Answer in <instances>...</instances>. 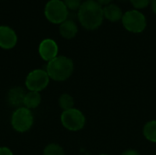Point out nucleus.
Masks as SVG:
<instances>
[{
  "instance_id": "obj_1",
  "label": "nucleus",
  "mask_w": 156,
  "mask_h": 155,
  "mask_svg": "<svg viewBox=\"0 0 156 155\" xmlns=\"http://www.w3.org/2000/svg\"><path fill=\"white\" fill-rule=\"evenodd\" d=\"M78 18L84 28L94 30L102 24L104 18L103 7L95 0H86L79 9Z\"/></svg>"
},
{
  "instance_id": "obj_2",
  "label": "nucleus",
  "mask_w": 156,
  "mask_h": 155,
  "mask_svg": "<svg viewBox=\"0 0 156 155\" xmlns=\"http://www.w3.org/2000/svg\"><path fill=\"white\" fill-rule=\"evenodd\" d=\"M46 71L50 79L55 81L67 80L74 71V63L71 58L58 56L47 64Z\"/></svg>"
},
{
  "instance_id": "obj_3",
  "label": "nucleus",
  "mask_w": 156,
  "mask_h": 155,
  "mask_svg": "<svg viewBox=\"0 0 156 155\" xmlns=\"http://www.w3.org/2000/svg\"><path fill=\"white\" fill-rule=\"evenodd\" d=\"M34 123V115L32 111L25 107L17 108L11 116L12 128L20 133L28 132Z\"/></svg>"
},
{
  "instance_id": "obj_4",
  "label": "nucleus",
  "mask_w": 156,
  "mask_h": 155,
  "mask_svg": "<svg viewBox=\"0 0 156 155\" xmlns=\"http://www.w3.org/2000/svg\"><path fill=\"white\" fill-rule=\"evenodd\" d=\"M60 122L63 127L70 132H78L83 129L86 123L84 114L78 109H71L62 111L60 115Z\"/></svg>"
},
{
  "instance_id": "obj_5",
  "label": "nucleus",
  "mask_w": 156,
  "mask_h": 155,
  "mask_svg": "<svg viewBox=\"0 0 156 155\" xmlns=\"http://www.w3.org/2000/svg\"><path fill=\"white\" fill-rule=\"evenodd\" d=\"M45 16L53 24H61L67 20L68 8L61 0H49L45 6Z\"/></svg>"
},
{
  "instance_id": "obj_6",
  "label": "nucleus",
  "mask_w": 156,
  "mask_h": 155,
  "mask_svg": "<svg viewBox=\"0 0 156 155\" xmlns=\"http://www.w3.org/2000/svg\"><path fill=\"white\" fill-rule=\"evenodd\" d=\"M49 80L50 79L46 69H37L27 74L25 80V85L28 91L40 92L48 86Z\"/></svg>"
},
{
  "instance_id": "obj_7",
  "label": "nucleus",
  "mask_w": 156,
  "mask_h": 155,
  "mask_svg": "<svg viewBox=\"0 0 156 155\" xmlns=\"http://www.w3.org/2000/svg\"><path fill=\"white\" fill-rule=\"evenodd\" d=\"M122 25L126 30L132 33H141L146 27V18L138 10H130L123 14Z\"/></svg>"
},
{
  "instance_id": "obj_8",
  "label": "nucleus",
  "mask_w": 156,
  "mask_h": 155,
  "mask_svg": "<svg viewBox=\"0 0 156 155\" xmlns=\"http://www.w3.org/2000/svg\"><path fill=\"white\" fill-rule=\"evenodd\" d=\"M38 53L41 58L47 62L58 57V47L55 40L51 38L43 39L38 46Z\"/></svg>"
},
{
  "instance_id": "obj_9",
  "label": "nucleus",
  "mask_w": 156,
  "mask_h": 155,
  "mask_svg": "<svg viewBox=\"0 0 156 155\" xmlns=\"http://www.w3.org/2000/svg\"><path fill=\"white\" fill-rule=\"evenodd\" d=\"M17 42V36L14 29L7 26H0V48L3 49L13 48Z\"/></svg>"
},
{
  "instance_id": "obj_10",
  "label": "nucleus",
  "mask_w": 156,
  "mask_h": 155,
  "mask_svg": "<svg viewBox=\"0 0 156 155\" xmlns=\"http://www.w3.org/2000/svg\"><path fill=\"white\" fill-rule=\"evenodd\" d=\"M27 92L21 87H13L7 92V101L10 106L17 109L23 107L24 99Z\"/></svg>"
},
{
  "instance_id": "obj_11",
  "label": "nucleus",
  "mask_w": 156,
  "mask_h": 155,
  "mask_svg": "<svg viewBox=\"0 0 156 155\" xmlns=\"http://www.w3.org/2000/svg\"><path fill=\"white\" fill-rule=\"evenodd\" d=\"M78 33V26L73 20L67 19L59 26V34L66 39L73 38Z\"/></svg>"
},
{
  "instance_id": "obj_12",
  "label": "nucleus",
  "mask_w": 156,
  "mask_h": 155,
  "mask_svg": "<svg viewBox=\"0 0 156 155\" xmlns=\"http://www.w3.org/2000/svg\"><path fill=\"white\" fill-rule=\"evenodd\" d=\"M103 16L111 22H117L122 18L123 15L122 9L117 5L110 4L103 7Z\"/></svg>"
},
{
  "instance_id": "obj_13",
  "label": "nucleus",
  "mask_w": 156,
  "mask_h": 155,
  "mask_svg": "<svg viewBox=\"0 0 156 155\" xmlns=\"http://www.w3.org/2000/svg\"><path fill=\"white\" fill-rule=\"evenodd\" d=\"M41 100L42 99H41L40 92L28 91V92H27V94L25 96L23 107H25L30 111L37 109L41 103Z\"/></svg>"
},
{
  "instance_id": "obj_14",
  "label": "nucleus",
  "mask_w": 156,
  "mask_h": 155,
  "mask_svg": "<svg viewBox=\"0 0 156 155\" xmlns=\"http://www.w3.org/2000/svg\"><path fill=\"white\" fill-rule=\"evenodd\" d=\"M143 133L147 141L156 143V120L145 123L143 129Z\"/></svg>"
},
{
  "instance_id": "obj_15",
  "label": "nucleus",
  "mask_w": 156,
  "mask_h": 155,
  "mask_svg": "<svg viewBox=\"0 0 156 155\" xmlns=\"http://www.w3.org/2000/svg\"><path fill=\"white\" fill-rule=\"evenodd\" d=\"M58 105L64 111H69L74 108V99L68 93H63L58 98Z\"/></svg>"
},
{
  "instance_id": "obj_16",
  "label": "nucleus",
  "mask_w": 156,
  "mask_h": 155,
  "mask_svg": "<svg viewBox=\"0 0 156 155\" xmlns=\"http://www.w3.org/2000/svg\"><path fill=\"white\" fill-rule=\"evenodd\" d=\"M42 155H65V152L59 144L49 143L43 150Z\"/></svg>"
},
{
  "instance_id": "obj_17",
  "label": "nucleus",
  "mask_w": 156,
  "mask_h": 155,
  "mask_svg": "<svg viewBox=\"0 0 156 155\" xmlns=\"http://www.w3.org/2000/svg\"><path fill=\"white\" fill-rule=\"evenodd\" d=\"M63 3L70 10H79L82 4L81 0H63Z\"/></svg>"
},
{
  "instance_id": "obj_18",
  "label": "nucleus",
  "mask_w": 156,
  "mask_h": 155,
  "mask_svg": "<svg viewBox=\"0 0 156 155\" xmlns=\"http://www.w3.org/2000/svg\"><path fill=\"white\" fill-rule=\"evenodd\" d=\"M132 5L137 9H143L149 5L150 0H131Z\"/></svg>"
},
{
  "instance_id": "obj_19",
  "label": "nucleus",
  "mask_w": 156,
  "mask_h": 155,
  "mask_svg": "<svg viewBox=\"0 0 156 155\" xmlns=\"http://www.w3.org/2000/svg\"><path fill=\"white\" fill-rule=\"evenodd\" d=\"M0 155H14L13 152L5 146L0 147Z\"/></svg>"
},
{
  "instance_id": "obj_20",
  "label": "nucleus",
  "mask_w": 156,
  "mask_h": 155,
  "mask_svg": "<svg viewBox=\"0 0 156 155\" xmlns=\"http://www.w3.org/2000/svg\"><path fill=\"white\" fill-rule=\"evenodd\" d=\"M121 155H141L140 153L136 150H133V149H129V150H126L124 151Z\"/></svg>"
},
{
  "instance_id": "obj_21",
  "label": "nucleus",
  "mask_w": 156,
  "mask_h": 155,
  "mask_svg": "<svg viewBox=\"0 0 156 155\" xmlns=\"http://www.w3.org/2000/svg\"><path fill=\"white\" fill-rule=\"evenodd\" d=\"M100 5H104V6H106V5H110L112 2V0H95Z\"/></svg>"
},
{
  "instance_id": "obj_22",
  "label": "nucleus",
  "mask_w": 156,
  "mask_h": 155,
  "mask_svg": "<svg viewBox=\"0 0 156 155\" xmlns=\"http://www.w3.org/2000/svg\"><path fill=\"white\" fill-rule=\"evenodd\" d=\"M152 9L156 14V0H152Z\"/></svg>"
},
{
  "instance_id": "obj_23",
  "label": "nucleus",
  "mask_w": 156,
  "mask_h": 155,
  "mask_svg": "<svg viewBox=\"0 0 156 155\" xmlns=\"http://www.w3.org/2000/svg\"><path fill=\"white\" fill-rule=\"evenodd\" d=\"M100 155H109V154H106V153H101V154Z\"/></svg>"
},
{
  "instance_id": "obj_24",
  "label": "nucleus",
  "mask_w": 156,
  "mask_h": 155,
  "mask_svg": "<svg viewBox=\"0 0 156 155\" xmlns=\"http://www.w3.org/2000/svg\"><path fill=\"white\" fill-rule=\"evenodd\" d=\"M155 155H156V154H155Z\"/></svg>"
}]
</instances>
